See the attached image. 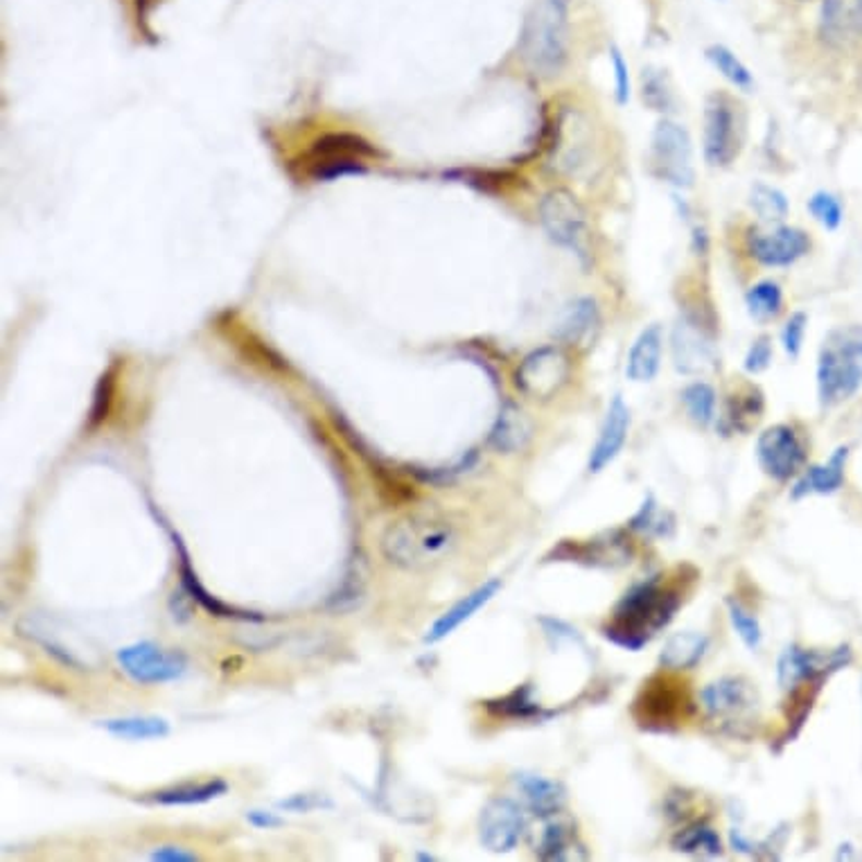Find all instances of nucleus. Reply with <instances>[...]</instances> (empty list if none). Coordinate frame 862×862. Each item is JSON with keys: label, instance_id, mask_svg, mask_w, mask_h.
I'll list each match as a JSON object with an SVG mask.
<instances>
[{"label": "nucleus", "instance_id": "f257e3e1", "mask_svg": "<svg viewBox=\"0 0 862 862\" xmlns=\"http://www.w3.org/2000/svg\"><path fill=\"white\" fill-rule=\"evenodd\" d=\"M661 579L664 576H653L623 594L610 621L600 630L605 640L626 651H640L673 621L682 596L678 590L666 587Z\"/></svg>", "mask_w": 862, "mask_h": 862}, {"label": "nucleus", "instance_id": "f03ea898", "mask_svg": "<svg viewBox=\"0 0 862 862\" xmlns=\"http://www.w3.org/2000/svg\"><path fill=\"white\" fill-rule=\"evenodd\" d=\"M454 526L436 515H404L381 535V554L406 571H423L438 564L457 547Z\"/></svg>", "mask_w": 862, "mask_h": 862}, {"label": "nucleus", "instance_id": "7ed1b4c3", "mask_svg": "<svg viewBox=\"0 0 862 862\" xmlns=\"http://www.w3.org/2000/svg\"><path fill=\"white\" fill-rule=\"evenodd\" d=\"M520 54L539 77L562 73L569 59V29L562 0H539L533 5L522 27Z\"/></svg>", "mask_w": 862, "mask_h": 862}, {"label": "nucleus", "instance_id": "20e7f679", "mask_svg": "<svg viewBox=\"0 0 862 862\" xmlns=\"http://www.w3.org/2000/svg\"><path fill=\"white\" fill-rule=\"evenodd\" d=\"M862 387V330L842 328L824 339L817 362V393L824 406H834Z\"/></svg>", "mask_w": 862, "mask_h": 862}, {"label": "nucleus", "instance_id": "39448f33", "mask_svg": "<svg viewBox=\"0 0 862 862\" xmlns=\"http://www.w3.org/2000/svg\"><path fill=\"white\" fill-rule=\"evenodd\" d=\"M375 156V147L355 134H328L312 143L301 168L312 181H337L350 174H364Z\"/></svg>", "mask_w": 862, "mask_h": 862}, {"label": "nucleus", "instance_id": "423d86ee", "mask_svg": "<svg viewBox=\"0 0 862 862\" xmlns=\"http://www.w3.org/2000/svg\"><path fill=\"white\" fill-rule=\"evenodd\" d=\"M539 221L549 240L571 253H576L583 263L592 258V231L590 219L579 197L567 187H554L539 202Z\"/></svg>", "mask_w": 862, "mask_h": 862}, {"label": "nucleus", "instance_id": "0eeeda50", "mask_svg": "<svg viewBox=\"0 0 862 862\" xmlns=\"http://www.w3.org/2000/svg\"><path fill=\"white\" fill-rule=\"evenodd\" d=\"M691 714V697L687 684L657 673L651 676L632 702V716L648 731H670Z\"/></svg>", "mask_w": 862, "mask_h": 862}, {"label": "nucleus", "instance_id": "6e6552de", "mask_svg": "<svg viewBox=\"0 0 862 862\" xmlns=\"http://www.w3.org/2000/svg\"><path fill=\"white\" fill-rule=\"evenodd\" d=\"M651 170L657 179L676 187L693 185V145L682 124L673 120H661L655 126L651 138Z\"/></svg>", "mask_w": 862, "mask_h": 862}, {"label": "nucleus", "instance_id": "1a4fd4ad", "mask_svg": "<svg viewBox=\"0 0 862 862\" xmlns=\"http://www.w3.org/2000/svg\"><path fill=\"white\" fill-rule=\"evenodd\" d=\"M702 709L707 716L731 729V733L741 737V729L748 727L758 712L756 689L745 678H720L700 691Z\"/></svg>", "mask_w": 862, "mask_h": 862}, {"label": "nucleus", "instance_id": "9d476101", "mask_svg": "<svg viewBox=\"0 0 862 862\" xmlns=\"http://www.w3.org/2000/svg\"><path fill=\"white\" fill-rule=\"evenodd\" d=\"M743 143V122L737 105L729 95L714 93L705 107V151L707 163L714 168H727L739 156Z\"/></svg>", "mask_w": 862, "mask_h": 862}, {"label": "nucleus", "instance_id": "9b49d317", "mask_svg": "<svg viewBox=\"0 0 862 862\" xmlns=\"http://www.w3.org/2000/svg\"><path fill=\"white\" fill-rule=\"evenodd\" d=\"M571 377V357L562 345H542L529 353L515 371V387L533 398L547 402L556 398Z\"/></svg>", "mask_w": 862, "mask_h": 862}, {"label": "nucleus", "instance_id": "f8f14e48", "mask_svg": "<svg viewBox=\"0 0 862 862\" xmlns=\"http://www.w3.org/2000/svg\"><path fill=\"white\" fill-rule=\"evenodd\" d=\"M118 664L138 684H166L185 676L187 657L154 642H138L118 651Z\"/></svg>", "mask_w": 862, "mask_h": 862}, {"label": "nucleus", "instance_id": "ddd939ff", "mask_svg": "<svg viewBox=\"0 0 862 862\" xmlns=\"http://www.w3.org/2000/svg\"><path fill=\"white\" fill-rule=\"evenodd\" d=\"M634 549L626 531H605L587 542H560L551 549L547 562H576L598 569H617L632 560Z\"/></svg>", "mask_w": 862, "mask_h": 862}, {"label": "nucleus", "instance_id": "4468645a", "mask_svg": "<svg viewBox=\"0 0 862 862\" xmlns=\"http://www.w3.org/2000/svg\"><path fill=\"white\" fill-rule=\"evenodd\" d=\"M756 459L761 470L775 482H788L804 468L806 450L792 427L775 425L758 436Z\"/></svg>", "mask_w": 862, "mask_h": 862}, {"label": "nucleus", "instance_id": "2eb2a0df", "mask_svg": "<svg viewBox=\"0 0 862 862\" xmlns=\"http://www.w3.org/2000/svg\"><path fill=\"white\" fill-rule=\"evenodd\" d=\"M851 661L849 646L819 655L815 651H804L800 646H788L777 661V680L784 691H790L804 682H822L828 673L847 666Z\"/></svg>", "mask_w": 862, "mask_h": 862}, {"label": "nucleus", "instance_id": "dca6fc26", "mask_svg": "<svg viewBox=\"0 0 862 862\" xmlns=\"http://www.w3.org/2000/svg\"><path fill=\"white\" fill-rule=\"evenodd\" d=\"M524 831V809L522 804L508 800V797H495L484 806L482 817H478V838L493 853L513 851L520 845Z\"/></svg>", "mask_w": 862, "mask_h": 862}, {"label": "nucleus", "instance_id": "f3484780", "mask_svg": "<svg viewBox=\"0 0 862 862\" xmlns=\"http://www.w3.org/2000/svg\"><path fill=\"white\" fill-rule=\"evenodd\" d=\"M673 348V364L682 375H700L716 366V348L707 330L695 318H682L670 339Z\"/></svg>", "mask_w": 862, "mask_h": 862}, {"label": "nucleus", "instance_id": "a211bd4d", "mask_svg": "<svg viewBox=\"0 0 862 862\" xmlns=\"http://www.w3.org/2000/svg\"><path fill=\"white\" fill-rule=\"evenodd\" d=\"M750 251L752 258L765 267H788L811 251V238L800 229L779 227L752 238Z\"/></svg>", "mask_w": 862, "mask_h": 862}, {"label": "nucleus", "instance_id": "6ab92c4d", "mask_svg": "<svg viewBox=\"0 0 862 862\" xmlns=\"http://www.w3.org/2000/svg\"><path fill=\"white\" fill-rule=\"evenodd\" d=\"M628 432H630V409L623 402L621 396H617L610 402L608 413H605V421L603 427L598 432V438L592 447L590 452V472L598 474L605 468H608L623 450V445L628 440Z\"/></svg>", "mask_w": 862, "mask_h": 862}, {"label": "nucleus", "instance_id": "aec40b11", "mask_svg": "<svg viewBox=\"0 0 862 862\" xmlns=\"http://www.w3.org/2000/svg\"><path fill=\"white\" fill-rule=\"evenodd\" d=\"M172 539H174V549H177V558H179V576H181V585H183V590H185L190 596L195 598V603L202 605V608H204L208 615L221 617V619H240V621H265V615H260V612L242 610V608H235V605H229V603L217 600L215 596H210L208 590L199 583L193 564H190V554H187V549H185V545H183V539H181L177 533H172Z\"/></svg>", "mask_w": 862, "mask_h": 862}, {"label": "nucleus", "instance_id": "412c9836", "mask_svg": "<svg viewBox=\"0 0 862 862\" xmlns=\"http://www.w3.org/2000/svg\"><path fill=\"white\" fill-rule=\"evenodd\" d=\"M862 32V0H822L819 37L842 48Z\"/></svg>", "mask_w": 862, "mask_h": 862}, {"label": "nucleus", "instance_id": "4be33fe9", "mask_svg": "<svg viewBox=\"0 0 862 862\" xmlns=\"http://www.w3.org/2000/svg\"><path fill=\"white\" fill-rule=\"evenodd\" d=\"M499 590H501V581L493 579V581L484 583L482 587H476L474 592H470L465 598L454 603L450 610H447L445 615H440L434 621V626L425 634V642L427 644L442 642L445 636H450L457 628H461L465 621H470L478 610L486 608V605L499 594Z\"/></svg>", "mask_w": 862, "mask_h": 862}, {"label": "nucleus", "instance_id": "5701e85b", "mask_svg": "<svg viewBox=\"0 0 862 862\" xmlns=\"http://www.w3.org/2000/svg\"><path fill=\"white\" fill-rule=\"evenodd\" d=\"M533 436V423L526 413L513 404L503 402L497 413V421L488 434V445L499 454H518L526 450Z\"/></svg>", "mask_w": 862, "mask_h": 862}, {"label": "nucleus", "instance_id": "b1692460", "mask_svg": "<svg viewBox=\"0 0 862 862\" xmlns=\"http://www.w3.org/2000/svg\"><path fill=\"white\" fill-rule=\"evenodd\" d=\"M515 786L522 792L524 806L542 819L560 815L567 804V790L560 781L547 779L542 775H533V773H518Z\"/></svg>", "mask_w": 862, "mask_h": 862}, {"label": "nucleus", "instance_id": "393cba45", "mask_svg": "<svg viewBox=\"0 0 862 862\" xmlns=\"http://www.w3.org/2000/svg\"><path fill=\"white\" fill-rule=\"evenodd\" d=\"M600 328V312L594 299L583 296L573 301L558 324L556 337L564 345H587Z\"/></svg>", "mask_w": 862, "mask_h": 862}, {"label": "nucleus", "instance_id": "a878e982", "mask_svg": "<svg viewBox=\"0 0 862 862\" xmlns=\"http://www.w3.org/2000/svg\"><path fill=\"white\" fill-rule=\"evenodd\" d=\"M535 855L539 860L564 862V860H585L587 851L576 834V828H573V824L567 819H558V815H556V817H549L545 831H542Z\"/></svg>", "mask_w": 862, "mask_h": 862}, {"label": "nucleus", "instance_id": "bb28decb", "mask_svg": "<svg viewBox=\"0 0 862 862\" xmlns=\"http://www.w3.org/2000/svg\"><path fill=\"white\" fill-rule=\"evenodd\" d=\"M661 355H664V332L659 326H648L642 330V335L636 337L632 343L628 362H626V375L630 381H651L659 373L661 366Z\"/></svg>", "mask_w": 862, "mask_h": 862}, {"label": "nucleus", "instance_id": "cd10ccee", "mask_svg": "<svg viewBox=\"0 0 862 862\" xmlns=\"http://www.w3.org/2000/svg\"><path fill=\"white\" fill-rule=\"evenodd\" d=\"M849 457V447H840L834 452V457L828 459L824 465H813L809 468L790 493L792 499H802L809 495H831L842 488L845 484V465Z\"/></svg>", "mask_w": 862, "mask_h": 862}, {"label": "nucleus", "instance_id": "c85d7f7f", "mask_svg": "<svg viewBox=\"0 0 862 862\" xmlns=\"http://www.w3.org/2000/svg\"><path fill=\"white\" fill-rule=\"evenodd\" d=\"M366 585H368V562L364 558V554L357 551L345 569V576H343L341 585L328 598L326 610L335 612V615L355 610L366 594Z\"/></svg>", "mask_w": 862, "mask_h": 862}, {"label": "nucleus", "instance_id": "c756f323", "mask_svg": "<svg viewBox=\"0 0 862 862\" xmlns=\"http://www.w3.org/2000/svg\"><path fill=\"white\" fill-rule=\"evenodd\" d=\"M709 648V636L702 632H678L670 636L659 653V666L666 670H689Z\"/></svg>", "mask_w": 862, "mask_h": 862}, {"label": "nucleus", "instance_id": "7c9ffc66", "mask_svg": "<svg viewBox=\"0 0 862 862\" xmlns=\"http://www.w3.org/2000/svg\"><path fill=\"white\" fill-rule=\"evenodd\" d=\"M229 792V784L223 779H208L202 784H181L166 790H156L147 797V802L161 806H195L217 800Z\"/></svg>", "mask_w": 862, "mask_h": 862}, {"label": "nucleus", "instance_id": "2f4dec72", "mask_svg": "<svg viewBox=\"0 0 862 862\" xmlns=\"http://www.w3.org/2000/svg\"><path fill=\"white\" fill-rule=\"evenodd\" d=\"M111 737L122 741H158L170 733V723L158 716H126L98 723Z\"/></svg>", "mask_w": 862, "mask_h": 862}, {"label": "nucleus", "instance_id": "473e14b6", "mask_svg": "<svg viewBox=\"0 0 862 862\" xmlns=\"http://www.w3.org/2000/svg\"><path fill=\"white\" fill-rule=\"evenodd\" d=\"M486 709L497 718L510 720H545L551 716V712L539 707V702L533 697V689L529 684L518 687L513 693L503 697L486 700Z\"/></svg>", "mask_w": 862, "mask_h": 862}, {"label": "nucleus", "instance_id": "72a5a7b5", "mask_svg": "<svg viewBox=\"0 0 862 862\" xmlns=\"http://www.w3.org/2000/svg\"><path fill=\"white\" fill-rule=\"evenodd\" d=\"M763 413V396L758 389L750 387L745 393H737L727 400V409L723 416V429L725 432H750Z\"/></svg>", "mask_w": 862, "mask_h": 862}, {"label": "nucleus", "instance_id": "f704fd0d", "mask_svg": "<svg viewBox=\"0 0 862 862\" xmlns=\"http://www.w3.org/2000/svg\"><path fill=\"white\" fill-rule=\"evenodd\" d=\"M628 529L646 537L666 539L676 533V515L670 513V510L661 508L653 495H648L642 508L636 510L632 520L628 522Z\"/></svg>", "mask_w": 862, "mask_h": 862}, {"label": "nucleus", "instance_id": "c9c22d12", "mask_svg": "<svg viewBox=\"0 0 862 862\" xmlns=\"http://www.w3.org/2000/svg\"><path fill=\"white\" fill-rule=\"evenodd\" d=\"M745 305L750 316L758 324L765 321H773L781 314L784 307V292L779 282L775 280H761L756 284H752L748 294H745Z\"/></svg>", "mask_w": 862, "mask_h": 862}, {"label": "nucleus", "instance_id": "e433bc0d", "mask_svg": "<svg viewBox=\"0 0 862 862\" xmlns=\"http://www.w3.org/2000/svg\"><path fill=\"white\" fill-rule=\"evenodd\" d=\"M673 849L687 855H702V858H716L723 853V842L718 834L707 824H693L682 828L673 838Z\"/></svg>", "mask_w": 862, "mask_h": 862}, {"label": "nucleus", "instance_id": "4c0bfd02", "mask_svg": "<svg viewBox=\"0 0 862 862\" xmlns=\"http://www.w3.org/2000/svg\"><path fill=\"white\" fill-rule=\"evenodd\" d=\"M682 402H684V409L689 413V418L697 427L714 425L718 398H716L714 387L707 385V381H693V385H689L682 391Z\"/></svg>", "mask_w": 862, "mask_h": 862}, {"label": "nucleus", "instance_id": "58836bf2", "mask_svg": "<svg viewBox=\"0 0 862 862\" xmlns=\"http://www.w3.org/2000/svg\"><path fill=\"white\" fill-rule=\"evenodd\" d=\"M705 57L709 59L712 66H714L731 86H737V88L748 90V93L754 88V77H752L750 69H748L745 63H743L737 54H733L729 48H725V46H709V48L705 50Z\"/></svg>", "mask_w": 862, "mask_h": 862}, {"label": "nucleus", "instance_id": "ea45409f", "mask_svg": "<svg viewBox=\"0 0 862 862\" xmlns=\"http://www.w3.org/2000/svg\"><path fill=\"white\" fill-rule=\"evenodd\" d=\"M750 206L761 221H781L788 215V199L781 190L756 183L750 190Z\"/></svg>", "mask_w": 862, "mask_h": 862}, {"label": "nucleus", "instance_id": "a19ab883", "mask_svg": "<svg viewBox=\"0 0 862 862\" xmlns=\"http://www.w3.org/2000/svg\"><path fill=\"white\" fill-rule=\"evenodd\" d=\"M727 615H729L733 632L739 634V640L750 651H758L761 642H763V630H761L758 619L737 598H727Z\"/></svg>", "mask_w": 862, "mask_h": 862}, {"label": "nucleus", "instance_id": "79ce46f5", "mask_svg": "<svg viewBox=\"0 0 862 862\" xmlns=\"http://www.w3.org/2000/svg\"><path fill=\"white\" fill-rule=\"evenodd\" d=\"M113 396H116V368L111 366L109 371L102 373L98 387H95V391H93V404L88 411V429H98L109 418Z\"/></svg>", "mask_w": 862, "mask_h": 862}, {"label": "nucleus", "instance_id": "37998d69", "mask_svg": "<svg viewBox=\"0 0 862 862\" xmlns=\"http://www.w3.org/2000/svg\"><path fill=\"white\" fill-rule=\"evenodd\" d=\"M476 463V452L470 450L468 454H463L454 465L450 468H411V474L418 478L423 484H434V486H445V484H452L457 476L465 474L472 465Z\"/></svg>", "mask_w": 862, "mask_h": 862}, {"label": "nucleus", "instance_id": "c03bdc74", "mask_svg": "<svg viewBox=\"0 0 862 862\" xmlns=\"http://www.w3.org/2000/svg\"><path fill=\"white\" fill-rule=\"evenodd\" d=\"M809 210L822 223L824 229L834 231V229L840 227L842 204H840V199L836 195H831V193H815L809 199Z\"/></svg>", "mask_w": 862, "mask_h": 862}, {"label": "nucleus", "instance_id": "a18cd8bd", "mask_svg": "<svg viewBox=\"0 0 862 862\" xmlns=\"http://www.w3.org/2000/svg\"><path fill=\"white\" fill-rule=\"evenodd\" d=\"M644 102L653 111H668L673 105V93H670L666 80L657 71H644Z\"/></svg>", "mask_w": 862, "mask_h": 862}, {"label": "nucleus", "instance_id": "49530a36", "mask_svg": "<svg viewBox=\"0 0 862 862\" xmlns=\"http://www.w3.org/2000/svg\"><path fill=\"white\" fill-rule=\"evenodd\" d=\"M806 324H809V318H806V314L804 312H794L788 321H786V326H784V330H781V343H784V350L786 353L790 355V357H797L802 353V343H804V335H806Z\"/></svg>", "mask_w": 862, "mask_h": 862}, {"label": "nucleus", "instance_id": "de8ad7c7", "mask_svg": "<svg viewBox=\"0 0 862 862\" xmlns=\"http://www.w3.org/2000/svg\"><path fill=\"white\" fill-rule=\"evenodd\" d=\"M280 811H290V813H312L318 809H332V802L328 800L326 794H318V792H299L287 797V800H280L276 804Z\"/></svg>", "mask_w": 862, "mask_h": 862}, {"label": "nucleus", "instance_id": "09e8293b", "mask_svg": "<svg viewBox=\"0 0 862 862\" xmlns=\"http://www.w3.org/2000/svg\"><path fill=\"white\" fill-rule=\"evenodd\" d=\"M770 364H773V341L768 337H758L750 345L743 366L748 373L756 375V373H763Z\"/></svg>", "mask_w": 862, "mask_h": 862}, {"label": "nucleus", "instance_id": "8fccbe9b", "mask_svg": "<svg viewBox=\"0 0 862 862\" xmlns=\"http://www.w3.org/2000/svg\"><path fill=\"white\" fill-rule=\"evenodd\" d=\"M610 59H612V71H615V86H617V102L619 105H628L630 100V71H628V63L621 54V50L615 46L610 48Z\"/></svg>", "mask_w": 862, "mask_h": 862}, {"label": "nucleus", "instance_id": "3c124183", "mask_svg": "<svg viewBox=\"0 0 862 862\" xmlns=\"http://www.w3.org/2000/svg\"><path fill=\"white\" fill-rule=\"evenodd\" d=\"M539 626L545 628V634L549 636L554 646H556L558 642H564V640H567V642L579 640L576 630L569 628L564 621H558V619H551V617H542V619H539Z\"/></svg>", "mask_w": 862, "mask_h": 862}, {"label": "nucleus", "instance_id": "603ef678", "mask_svg": "<svg viewBox=\"0 0 862 862\" xmlns=\"http://www.w3.org/2000/svg\"><path fill=\"white\" fill-rule=\"evenodd\" d=\"M193 603H195V598L190 596L185 590H179L170 596V612L177 623H185L190 617H193Z\"/></svg>", "mask_w": 862, "mask_h": 862}, {"label": "nucleus", "instance_id": "864d4df0", "mask_svg": "<svg viewBox=\"0 0 862 862\" xmlns=\"http://www.w3.org/2000/svg\"><path fill=\"white\" fill-rule=\"evenodd\" d=\"M149 858L158 860V862H195V860H199L197 853L185 851L181 847H158L156 851H151Z\"/></svg>", "mask_w": 862, "mask_h": 862}, {"label": "nucleus", "instance_id": "5fc2aeb1", "mask_svg": "<svg viewBox=\"0 0 862 862\" xmlns=\"http://www.w3.org/2000/svg\"><path fill=\"white\" fill-rule=\"evenodd\" d=\"M246 819L251 826L263 828V831H271V828L282 826V819L269 811H251V813H246Z\"/></svg>", "mask_w": 862, "mask_h": 862}, {"label": "nucleus", "instance_id": "6e6d98bb", "mask_svg": "<svg viewBox=\"0 0 862 862\" xmlns=\"http://www.w3.org/2000/svg\"><path fill=\"white\" fill-rule=\"evenodd\" d=\"M416 858H418V860H423V862H434V860H436L432 853H418Z\"/></svg>", "mask_w": 862, "mask_h": 862}, {"label": "nucleus", "instance_id": "4d7b16f0", "mask_svg": "<svg viewBox=\"0 0 862 862\" xmlns=\"http://www.w3.org/2000/svg\"><path fill=\"white\" fill-rule=\"evenodd\" d=\"M562 3H564V0H562Z\"/></svg>", "mask_w": 862, "mask_h": 862}]
</instances>
